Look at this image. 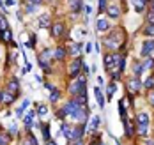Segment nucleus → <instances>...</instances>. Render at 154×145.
<instances>
[{"label": "nucleus", "instance_id": "nucleus-1", "mask_svg": "<svg viewBox=\"0 0 154 145\" xmlns=\"http://www.w3.org/2000/svg\"><path fill=\"white\" fill-rule=\"evenodd\" d=\"M69 92L73 96H80V94H85V78H78V81H75L71 87H69Z\"/></svg>", "mask_w": 154, "mask_h": 145}, {"label": "nucleus", "instance_id": "nucleus-2", "mask_svg": "<svg viewBox=\"0 0 154 145\" xmlns=\"http://www.w3.org/2000/svg\"><path fill=\"white\" fill-rule=\"evenodd\" d=\"M62 110H64V113H66V115H69V117H73V119H75V117L78 115V112L82 110V106L78 104L76 101H69V103H67Z\"/></svg>", "mask_w": 154, "mask_h": 145}, {"label": "nucleus", "instance_id": "nucleus-3", "mask_svg": "<svg viewBox=\"0 0 154 145\" xmlns=\"http://www.w3.org/2000/svg\"><path fill=\"white\" fill-rule=\"evenodd\" d=\"M51 57H53V51H51V50H45V51L39 55V65L48 67V62L51 60Z\"/></svg>", "mask_w": 154, "mask_h": 145}, {"label": "nucleus", "instance_id": "nucleus-4", "mask_svg": "<svg viewBox=\"0 0 154 145\" xmlns=\"http://www.w3.org/2000/svg\"><path fill=\"white\" fill-rule=\"evenodd\" d=\"M154 51V41H145L143 43V46H142V57H149L151 53Z\"/></svg>", "mask_w": 154, "mask_h": 145}, {"label": "nucleus", "instance_id": "nucleus-5", "mask_svg": "<svg viewBox=\"0 0 154 145\" xmlns=\"http://www.w3.org/2000/svg\"><path fill=\"white\" fill-rule=\"evenodd\" d=\"M80 67H82V60L76 59L73 64L69 65V74H71V76H76L78 73H80Z\"/></svg>", "mask_w": 154, "mask_h": 145}, {"label": "nucleus", "instance_id": "nucleus-6", "mask_svg": "<svg viewBox=\"0 0 154 145\" xmlns=\"http://www.w3.org/2000/svg\"><path fill=\"white\" fill-rule=\"evenodd\" d=\"M0 101L5 103V104H9V103L14 101V94H11L9 90H7V92H0Z\"/></svg>", "mask_w": 154, "mask_h": 145}, {"label": "nucleus", "instance_id": "nucleus-7", "mask_svg": "<svg viewBox=\"0 0 154 145\" xmlns=\"http://www.w3.org/2000/svg\"><path fill=\"white\" fill-rule=\"evenodd\" d=\"M128 85H129V90H131V92H138L140 87H142V83H140L138 78H133V80H129V81H128Z\"/></svg>", "mask_w": 154, "mask_h": 145}, {"label": "nucleus", "instance_id": "nucleus-8", "mask_svg": "<svg viewBox=\"0 0 154 145\" xmlns=\"http://www.w3.org/2000/svg\"><path fill=\"white\" fill-rule=\"evenodd\" d=\"M94 96H96V99H97V104L103 108V106H105V97H103V92H101V89H99V87H96V89H94Z\"/></svg>", "mask_w": 154, "mask_h": 145}, {"label": "nucleus", "instance_id": "nucleus-9", "mask_svg": "<svg viewBox=\"0 0 154 145\" xmlns=\"http://www.w3.org/2000/svg\"><path fill=\"white\" fill-rule=\"evenodd\" d=\"M108 27H110V23H108L106 20H97V21H96V29H97L99 32L108 30Z\"/></svg>", "mask_w": 154, "mask_h": 145}, {"label": "nucleus", "instance_id": "nucleus-10", "mask_svg": "<svg viewBox=\"0 0 154 145\" xmlns=\"http://www.w3.org/2000/svg\"><path fill=\"white\" fill-rule=\"evenodd\" d=\"M39 27L41 29H48L50 27V14H41L39 16Z\"/></svg>", "mask_w": 154, "mask_h": 145}, {"label": "nucleus", "instance_id": "nucleus-11", "mask_svg": "<svg viewBox=\"0 0 154 145\" xmlns=\"http://www.w3.org/2000/svg\"><path fill=\"white\" fill-rule=\"evenodd\" d=\"M62 133L67 140H73V134H75V128H69V126H62Z\"/></svg>", "mask_w": 154, "mask_h": 145}, {"label": "nucleus", "instance_id": "nucleus-12", "mask_svg": "<svg viewBox=\"0 0 154 145\" xmlns=\"http://www.w3.org/2000/svg\"><path fill=\"white\" fill-rule=\"evenodd\" d=\"M69 9L73 13H78L82 9V0H69Z\"/></svg>", "mask_w": 154, "mask_h": 145}, {"label": "nucleus", "instance_id": "nucleus-13", "mask_svg": "<svg viewBox=\"0 0 154 145\" xmlns=\"http://www.w3.org/2000/svg\"><path fill=\"white\" fill-rule=\"evenodd\" d=\"M51 34H53L55 37H60L62 34H64V25H62V23H55V25H53V30H51Z\"/></svg>", "mask_w": 154, "mask_h": 145}, {"label": "nucleus", "instance_id": "nucleus-14", "mask_svg": "<svg viewBox=\"0 0 154 145\" xmlns=\"http://www.w3.org/2000/svg\"><path fill=\"white\" fill-rule=\"evenodd\" d=\"M108 14H110L112 18H119L121 11H119V7H117V5H110V7H108Z\"/></svg>", "mask_w": 154, "mask_h": 145}, {"label": "nucleus", "instance_id": "nucleus-15", "mask_svg": "<svg viewBox=\"0 0 154 145\" xmlns=\"http://www.w3.org/2000/svg\"><path fill=\"white\" fill-rule=\"evenodd\" d=\"M80 51H82V44L80 43H75V44L69 46V53H73V55H78Z\"/></svg>", "mask_w": 154, "mask_h": 145}, {"label": "nucleus", "instance_id": "nucleus-16", "mask_svg": "<svg viewBox=\"0 0 154 145\" xmlns=\"http://www.w3.org/2000/svg\"><path fill=\"white\" fill-rule=\"evenodd\" d=\"M137 122L138 124H149V115L147 113H140L138 117H137Z\"/></svg>", "mask_w": 154, "mask_h": 145}, {"label": "nucleus", "instance_id": "nucleus-17", "mask_svg": "<svg viewBox=\"0 0 154 145\" xmlns=\"http://www.w3.org/2000/svg\"><path fill=\"white\" fill-rule=\"evenodd\" d=\"M99 122H101V119L96 115V117L92 119V122H91V126H89V129H91V131H96V129L99 128Z\"/></svg>", "mask_w": 154, "mask_h": 145}, {"label": "nucleus", "instance_id": "nucleus-18", "mask_svg": "<svg viewBox=\"0 0 154 145\" xmlns=\"http://www.w3.org/2000/svg\"><path fill=\"white\" fill-rule=\"evenodd\" d=\"M7 90H9L11 94H16V92H18V81H16V80L9 81V87H7Z\"/></svg>", "mask_w": 154, "mask_h": 145}, {"label": "nucleus", "instance_id": "nucleus-19", "mask_svg": "<svg viewBox=\"0 0 154 145\" xmlns=\"http://www.w3.org/2000/svg\"><path fill=\"white\" fill-rule=\"evenodd\" d=\"M23 145H37V140L32 136V133H29V134H27V138H25V143H23Z\"/></svg>", "mask_w": 154, "mask_h": 145}, {"label": "nucleus", "instance_id": "nucleus-20", "mask_svg": "<svg viewBox=\"0 0 154 145\" xmlns=\"http://www.w3.org/2000/svg\"><path fill=\"white\" fill-rule=\"evenodd\" d=\"M34 115H35L34 112L27 113V117H25V126H27V128H30V126H32V119H34Z\"/></svg>", "mask_w": 154, "mask_h": 145}, {"label": "nucleus", "instance_id": "nucleus-21", "mask_svg": "<svg viewBox=\"0 0 154 145\" xmlns=\"http://www.w3.org/2000/svg\"><path fill=\"white\" fill-rule=\"evenodd\" d=\"M147 131H149V124H138V133L142 136H145Z\"/></svg>", "mask_w": 154, "mask_h": 145}, {"label": "nucleus", "instance_id": "nucleus-22", "mask_svg": "<svg viewBox=\"0 0 154 145\" xmlns=\"http://www.w3.org/2000/svg\"><path fill=\"white\" fill-rule=\"evenodd\" d=\"M133 2H135V9H137V11H143V5H145V0H133Z\"/></svg>", "mask_w": 154, "mask_h": 145}, {"label": "nucleus", "instance_id": "nucleus-23", "mask_svg": "<svg viewBox=\"0 0 154 145\" xmlns=\"http://www.w3.org/2000/svg\"><path fill=\"white\" fill-rule=\"evenodd\" d=\"M64 55H66V51H64L62 48H57L55 51H53V57H55V59H59V60L64 59Z\"/></svg>", "mask_w": 154, "mask_h": 145}, {"label": "nucleus", "instance_id": "nucleus-24", "mask_svg": "<svg viewBox=\"0 0 154 145\" xmlns=\"http://www.w3.org/2000/svg\"><path fill=\"white\" fill-rule=\"evenodd\" d=\"M83 134V128H75V134H73V140H80Z\"/></svg>", "mask_w": 154, "mask_h": 145}, {"label": "nucleus", "instance_id": "nucleus-25", "mask_svg": "<svg viewBox=\"0 0 154 145\" xmlns=\"http://www.w3.org/2000/svg\"><path fill=\"white\" fill-rule=\"evenodd\" d=\"M115 90H117V85H115V83H110V85H108V97H112L113 96V94H115Z\"/></svg>", "mask_w": 154, "mask_h": 145}, {"label": "nucleus", "instance_id": "nucleus-26", "mask_svg": "<svg viewBox=\"0 0 154 145\" xmlns=\"http://www.w3.org/2000/svg\"><path fill=\"white\" fill-rule=\"evenodd\" d=\"M59 97H60V92L59 90H51V96H50V101H59Z\"/></svg>", "mask_w": 154, "mask_h": 145}, {"label": "nucleus", "instance_id": "nucleus-27", "mask_svg": "<svg viewBox=\"0 0 154 145\" xmlns=\"http://www.w3.org/2000/svg\"><path fill=\"white\" fill-rule=\"evenodd\" d=\"M0 30H7V21L2 14H0Z\"/></svg>", "mask_w": 154, "mask_h": 145}, {"label": "nucleus", "instance_id": "nucleus-28", "mask_svg": "<svg viewBox=\"0 0 154 145\" xmlns=\"http://www.w3.org/2000/svg\"><path fill=\"white\" fill-rule=\"evenodd\" d=\"M142 71H143V65L142 64H135V74H137V76L142 74Z\"/></svg>", "mask_w": 154, "mask_h": 145}, {"label": "nucleus", "instance_id": "nucleus-29", "mask_svg": "<svg viewBox=\"0 0 154 145\" xmlns=\"http://www.w3.org/2000/svg\"><path fill=\"white\" fill-rule=\"evenodd\" d=\"M147 21H149V25H154V11H151L147 14Z\"/></svg>", "mask_w": 154, "mask_h": 145}, {"label": "nucleus", "instance_id": "nucleus-30", "mask_svg": "<svg viewBox=\"0 0 154 145\" xmlns=\"http://www.w3.org/2000/svg\"><path fill=\"white\" fill-rule=\"evenodd\" d=\"M7 143H9V138L4 136V134H0V145H7Z\"/></svg>", "mask_w": 154, "mask_h": 145}, {"label": "nucleus", "instance_id": "nucleus-31", "mask_svg": "<svg viewBox=\"0 0 154 145\" xmlns=\"http://www.w3.org/2000/svg\"><path fill=\"white\" fill-rule=\"evenodd\" d=\"M145 34H147V35H154V25H149V27L145 29Z\"/></svg>", "mask_w": 154, "mask_h": 145}, {"label": "nucleus", "instance_id": "nucleus-32", "mask_svg": "<svg viewBox=\"0 0 154 145\" xmlns=\"http://www.w3.org/2000/svg\"><path fill=\"white\" fill-rule=\"evenodd\" d=\"M46 112H48V108L45 106V104H43V106H39V110H37V113H39V115H45Z\"/></svg>", "mask_w": 154, "mask_h": 145}, {"label": "nucleus", "instance_id": "nucleus-33", "mask_svg": "<svg viewBox=\"0 0 154 145\" xmlns=\"http://www.w3.org/2000/svg\"><path fill=\"white\" fill-rule=\"evenodd\" d=\"M152 59H149V60H147V62H145V64H143V69H149V67H152Z\"/></svg>", "mask_w": 154, "mask_h": 145}, {"label": "nucleus", "instance_id": "nucleus-34", "mask_svg": "<svg viewBox=\"0 0 154 145\" xmlns=\"http://www.w3.org/2000/svg\"><path fill=\"white\" fill-rule=\"evenodd\" d=\"M29 106H30V99H25V101H23V104H21V108L25 110V108H29Z\"/></svg>", "mask_w": 154, "mask_h": 145}, {"label": "nucleus", "instance_id": "nucleus-35", "mask_svg": "<svg viewBox=\"0 0 154 145\" xmlns=\"http://www.w3.org/2000/svg\"><path fill=\"white\" fill-rule=\"evenodd\" d=\"M152 85H154V78H149V80L145 81V87H149V89H151Z\"/></svg>", "mask_w": 154, "mask_h": 145}, {"label": "nucleus", "instance_id": "nucleus-36", "mask_svg": "<svg viewBox=\"0 0 154 145\" xmlns=\"http://www.w3.org/2000/svg\"><path fill=\"white\" fill-rule=\"evenodd\" d=\"M4 39H5V41H11V34H9V30H4Z\"/></svg>", "mask_w": 154, "mask_h": 145}, {"label": "nucleus", "instance_id": "nucleus-37", "mask_svg": "<svg viewBox=\"0 0 154 145\" xmlns=\"http://www.w3.org/2000/svg\"><path fill=\"white\" fill-rule=\"evenodd\" d=\"M9 133H11V134H16V133H18V128H16L14 124H13V126L9 128Z\"/></svg>", "mask_w": 154, "mask_h": 145}, {"label": "nucleus", "instance_id": "nucleus-38", "mask_svg": "<svg viewBox=\"0 0 154 145\" xmlns=\"http://www.w3.org/2000/svg\"><path fill=\"white\" fill-rule=\"evenodd\" d=\"M21 115H23V108H21V106H20V108H18V110H16V117H21Z\"/></svg>", "mask_w": 154, "mask_h": 145}, {"label": "nucleus", "instance_id": "nucleus-39", "mask_svg": "<svg viewBox=\"0 0 154 145\" xmlns=\"http://www.w3.org/2000/svg\"><path fill=\"white\" fill-rule=\"evenodd\" d=\"M99 7L105 9V7H106V0H99Z\"/></svg>", "mask_w": 154, "mask_h": 145}, {"label": "nucleus", "instance_id": "nucleus-40", "mask_svg": "<svg viewBox=\"0 0 154 145\" xmlns=\"http://www.w3.org/2000/svg\"><path fill=\"white\" fill-rule=\"evenodd\" d=\"M29 2H30V4H34V5H39L43 0H29Z\"/></svg>", "mask_w": 154, "mask_h": 145}, {"label": "nucleus", "instance_id": "nucleus-41", "mask_svg": "<svg viewBox=\"0 0 154 145\" xmlns=\"http://www.w3.org/2000/svg\"><path fill=\"white\" fill-rule=\"evenodd\" d=\"M149 101H151V104L154 106V92H151V96H149Z\"/></svg>", "mask_w": 154, "mask_h": 145}, {"label": "nucleus", "instance_id": "nucleus-42", "mask_svg": "<svg viewBox=\"0 0 154 145\" xmlns=\"http://www.w3.org/2000/svg\"><path fill=\"white\" fill-rule=\"evenodd\" d=\"M5 5H9V7L14 5V0H5Z\"/></svg>", "mask_w": 154, "mask_h": 145}, {"label": "nucleus", "instance_id": "nucleus-43", "mask_svg": "<svg viewBox=\"0 0 154 145\" xmlns=\"http://www.w3.org/2000/svg\"><path fill=\"white\" fill-rule=\"evenodd\" d=\"M75 145H83V142H82V140H76V143Z\"/></svg>", "mask_w": 154, "mask_h": 145}, {"label": "nucleus", "instance_id": "nucleus-44", "mask_svg": "<svg viewBox=\"0 0 154 145\" xmlns=\"http://www.w3.org/2000/svg\"><path fill=\"white\" fill-rule=\"evenodd\" d=\"M46 145H57V143H55V142H48Z\"/></svg>", "mask_w": 154, "mask_h": 145}, {"label": "nucleus", "instance_id": "nucleus-45", "mask_svg": "<svg viewBox=\"0 0 154 145\" xmlns=\"http://www.w3.org/2000/svg\"><path fill=\"white\" fill-rule=\"evenodd\" d=\"M0 7H4V0H0Z\"/></svg>", "mask_w": 154, "mask_h": 145}, {"label": "nucleus", "instance_id": "nucleus-46", "mask_svg": "<svg viewBox=\"0 0 154 145\" xmlns=\"http://www.w3.org/2000/svg\"><path fill=\"white\" fill-rule=\"evenodd\" d=\"M99 145H103V143H99Z\"/></svg>", "mask_w": 154, "mask_h": 145}]
</instances>
